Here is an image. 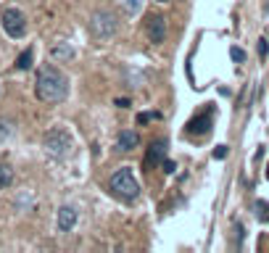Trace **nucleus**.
<instances>
[{
	"mask_svg": "<svg viewBox=\"0 0 269 253\" xmlns=\"http://www.w3.org/2000/svg\"><path fill=\"white\" fill-rule=\"evenodd\" d=\"M34 93L42 103H61L69 93V79L53 66H45L37 72V82H34Z\"/></svg>",
	"mask_w": 269,
	"mask_h": 253,
	"instance_id": "1",
	"label": "nucleus"
},
{
	"mask_svg": "<svg viewBox=\"0 0 269 253\" xmlns=\"http://www.w3.org/2000/svg\"><path fill=\"white\" fill-rule=\"evenodd\" d=\"M109 187L114 190V195H119L124 201H135L140 195V185H137L130 166H122L119 171H114L111 179H109Z\"/></svg>",
	"mask_w": 269,
	"mask_h": 253,
	"instance_id": "2",
	"label": "nucleus"
},
{
	"mask_svg": "<svg viewBox=\"0 0 269 253\" xmlns=\"http://www.w3.org/2000/svg\"><path fill=\"white\" fill-rule=\"evenodd\" d=\"M0 24H3L8 37H14V40H19V37H24V34H27V16L21 14L19 8H6L3 16H0Z\"/></svg>",
	"mask_w": 269,
	"mask_h": 253,
	"instance_id": "3",
	"label": "nucleus"
},
{
	"mask_svg": "<svg viewBox=\"0 0 269 253\" xmlns=\"http://www.w3.org/2000/svg\"><path fill=\"white\" fill-rule=\"evenodd\" d=\"M72 148V137H69L66 130H50L45 135V151H48L53 158H64Z\"/></svg>",
	"mask_w": 269,
	"mask_h": 253,
	"instance_id": "4",
	"label": "nucleus"
},
{
	"mask_svg": "<svg viewBox=\"0 0 269 253\" xmlns=\"http://www.w3.org/2000/svg\"><path fill=\"white\" fill-rule=\"evenodd\" d=\"M92 29H95L98 37H111L116 32V16L111 11H98V14H92Z\"/></svg>",
	"mask_w": 269,
	"mask_h": 253,
	"instance_id": "5",
	"label": "nucleus"
},
{
	"mask_svg": "<svg viewBox=\"0 0 269 253\" xmlns=\"http://www.w3.org/2000/svg\"><path fill=\"white\" fill-rule=\"evenodd\" d=\"M145 32H148V40H150V42L161 45L164 37H167V21H164V16L150 14L148 21H145Z\"/></svg>",
	"mask_w": 269,
	"mask_h": 253,
	"instance_id": "6",
	"label": "nucleus"
},
{
	"mask_svg": "<svg viewBox=\"0 0 269 253\" xmlns=\"http://www.w3.org/2000/svg\"><path fill=\"white\" fill-rule=\"evenodd\" d=\"M164 153H167V143H164V140H153L150 148H148V153H145V158H143V166L148 169V166L158 164V161H164Z\"/></svg>",
	"mask_w": 269,
	"mask_h": 253,
	"instance_id": "7",
	"label": "nucleus"
},
{
	"mask_svg": "<svg viewBox=\"0 0 269 253\" xmlns=\"http://www.w3.org/2000/svg\"><path fill=\"white\" fill-rule=\"evenodd\" d=\"M74 224H77V211L72 206H61L58 209V232H72Z\"/></svg>",
	"mask_w": 269,
	"mask_h": 253,
	"instance_id": "8",
	"label": "nucleus"
},
{
	"mask_svg": "<svg viewBox=\"0 0 269 253\" xmlns=\"http://www.w3.org/2000/svg\"><path fill=\"white\" fill-rule=\"evenodd\" d=\"M137 143H140V137L132 130H124L119 135V148H122V151H132V148H137Z\"/></svg>",
	"mask_w": 269,
	"mask_h": 253,
	"instance_id": "9",
	"label": "nucleus"
},
{
	"mask_svg": "<svg viewBox=\"0 0 269 253\" xmlns=\"http://www.w3.org/2000/svg\"><path fill=\"white\" fill-rule=\"evenodd\" d=\"M185 130H188L190 135H203V132H208V119H206V116H198V119L188 121Z\"/></svg>",
	"mask_w": 269,
	"mask_h": 253,
	"instance_id": "10",
	"label": "nucleus"
},
{
	"mask_svg": "<svg viewBox=\"0 0 269 253\" xmlns=\"http://www.w3.org/2000/svg\"><path fill=\"white\" fill-rule=\"evenodd\" d=\"M50 55H53V58H58V61H69L74 55V50L69 48V45H56V48L50 50Z\"/></svg>",
	"mask_w": 269,
	"mask_h": 253,
	"instance_id": "11",
	"label": "nucleus"
},
{
	"mask_svg": "<svg viewBox=\"0 0 269 253\" xmlns=\"http://www.w3.org/2000/svg\"><path fill=\"white\" fill-rule=\"evenodd\" d=\"M29 66H32V48H27V50L16 58V69H19V72H27Z\"/></svg>",
	"mask_w": 269,
	"mask_h": 253,
	"instance_id": "12",
	"label": "nucleus"
},
{
	"mask_svg": "<svg viewBox=\"0 0 269 253\" xmlns=\"http://www.w3.org/2000/svg\"><path fill=\"white\" fill-rule=\"evenodd\" d=\"M11 182H14V171H11L8 166H3L0 164V190H6Z\"/></svg>",
	"mask_w": 269,
	"mask_h": 253,
	"instance_id": "13",
	"label": "nucleus"
},
{
	"mask_svg": "<svg viewBox=\"0 0 269 253\" xmlns=\"http://www.w3.org/2000/svg\"><path fill=\"white\" fill-rule=\"evenodd\" d=\"M256 211H259L256 216H259L261 222H269V206H266L264 201H256Z\"/></svg>",
	"mask_w": 269,
	"mask_h": 253,
	"instance_id": "14",
	"label": "nucleus"
},
{
	"mask_svg": "<svg viewBox=\"0 0 269 253\" xmlns=\"http://www.w3.org/2000/svg\"><path fill=\"white\" fill-rule=\"evenodd\" d=\"M230 58L235 61V64H243V61H245V53H243L240 48H230Z\"/></svg>",
	"mask_w": 269,
	"mask_h": 253,
	"instance_id": "15",
	"label": "nucleus"
},
{
	"mask_svg": "<svg viewBox=\"0 0 269 253\" xmlns=\"http://www.w3.org/2000/svg\"><path fill=\"white\" fill-rule=\"evenodd\" d=\"M266 53H269V42H266V37H261L259 40V55H261V61L266 58Z\"/></svg>",
	"mask_w": 269,
	"mask_h": 253,
	"instance_id": "16",
	"label": "nucleus"
},
{
	"mask_svg": "<svg viewBox=\"0 0 269 253\" xmlns=\"http://www.w3.org/2000/svg\"><path fill=\"white\" fill-rule=\"evenodd\" d=\"M150 119H158V113H140V116H137V124H148Z\"/></svg>",
	"mask_w": 269,
	"mask_h": 253,
	"instance_id": "17",
	"label": "nucleus"
},
{
	"mask_svg": "<svg viewBox=\"0 0 269 253\" xmlns=\"http://www.w3.org/2000/svg\"><path fill=\"white\" fill-rule=\"evenodd\" d=\"M161 169L167 171V174H174V161H169V158H167V161H161Z\"/></svg>",
	"mask_w": 269,
	"mask_h": 253,
	"instance_id": "18",
	"label": "nucleus"
},
{
	"mask_svg": "<svg viewBox=\"0 0 269 253\" xmlns=\"http://www.w3.org/2000/svg\"><path fill=\"white\" fill-rule=\"evenodd\" d=\"M225 156H227V145H219L217 151H214V158H219V161H222Z\"/></svg>",
	"mask_w": 269,
	"mask_h": 253,
	"instance_id": "19",
	"label": "nucleus"
},
{
	"mask_svg": "<svg viewBox=\"0 0 269 253\" xmlns=\"http://www.w3.org/2000/svg\"><path fill=\"white\" fill-rule=\"evenodd\" d=\"M116 106H119V108H127V106H130V100H127V98H119V100H116Z\"/></svg>",
	"mask_w": 269,
	"mask_h": 253,
	"instance_id": "20",
	"label": "nucleus"
},
{
	"mask_svg": "<svg viewBox=\"0 0 269 253\" xmlns=\"http://www.w3.org/2000/svg\"><path fill=\"white\" fill-rule=\"evenodd\" d=\"M127 8H130V11H137V0H127Z\"/></svg>",
	"mask_w": 269,
	"mask_h": 253,
	"instance_id": "21",
	"label": "nucleus"
},
{
	"mask_svg": "<svg viewBox=\"0 0 269 253\" xmlns=\"http://www.w3.org/2000/svg\"><path fill=\"white\" fill-rule=\"evenodd\" d=\"M266 179H269V166H266Z\"/></svg>",
	"mask_w": 269,
	"mask_h": 253,
	"instance_id": "22",
	"label": "nucleus"
},
{
	"mask_svg": "<svg viewBox=\"0 0 269 253\" xmlns=\"http://www.w3.org/2000/svg\"><path fill=\"white\" fill-rule=\"evenodd\" d=\"M156 3H164V0H156Z\"/></svg>",
	"mask_w": 269,
	"mask_h": 253,
	"instance_id": "23",
	"label": "nucleus"
}]
</instances>
